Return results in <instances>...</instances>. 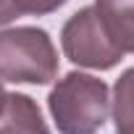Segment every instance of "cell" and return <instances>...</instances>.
<instances>
[{
    "label": "cell",
    "instance_id": "5",
    "mask_svg": "<svg viewBox=\"0 0 134 134\" xmlns=\"http://www.w3.org/2000/svg\"><path fill=\"white\" fill-rule=\"evenodd\" d=\"M0 134H50L42 110L29 95H8L0 113Z\"/></svg>",
    "mask_w": 134,
    "mask_h": 134
},
{
    "label": "cell",
    "instance_id": "6",
    "mask_svg": "<svg viewBox=\"0 0 134 134\" xmlns=\"http://www.w3.org/2000/svg\"><path fill=\"white\" fill-rule=\"evenodd\" d=\"M113 124L116 131H134V69L124 71L113 87Z\"/></svg>",
    "mask_w": 134,
    "mask_h": 134
},
{
    "label": "cell",
    "instance_id": "3",
    "mask_svg": "<svg viewBox=\"0 0 134 134\" xmlns=\"http://www.w3.org/2000/svg\"><path fill=\"white\" fill-rule=\"evenodd\" d=\"M60 45L66 58L76 66H84V69L108 71L124 58V53L105 34L95 8H82L63 24Z\"/></svg>",
    "mask_w": 134,
    "mask_h": 134
},
{
    "label": "cell",
    "instance_id": "2",
    "mask_svg": "<svg viewBox=\"0 0 134 134\" xmlns=\"http://www.w3.org/2000/svg\"><path fill=\"white\" fill-rule=\"evenodd\" d=\"M58 74V53L45 29L16 26L0 32V82L47 84Z\"/></svg>",
    "mask_w": 134,
    "mask_h": 134
},
{
    "label": "cell",
    "instance_id": "7",
    "mask_svg": "<svg viewBox=\"0 0 134 134\" xmlns=\"http://www.w3.org/2000/svg\"><path fill=\"white\" fill-rule=\"evenodd\" d=\"M66 0H0V26L21 16H47L58 11Z\"/></svg>",
    "mask_w": 134,
    "mask_h": 134
},
{
    "label": "cell",
    "instance_id": "4",
    "mask_svg": "<svg viewBox=\"0 0 134 134\" xmlns=\"http://www.w3.org/2000/svg\"><path fill=\"white\" fill-rule=\"evenodd\" d=\"M95 13L121 53H134V0H95Z\"/></svg>",
    "mask_w": 134,
    "mask_h": 134
},
{
    "label": "cell",
    "instance_id": "8",
    "mask_svg": "<svg viewBox=\"0 0 134 134\" xmlns=\"http://www.w3.org/2000/svg\"><path fill=\"white\" fill-rule=\"evenodd\" d=\"M5 100H8V92L3 90V82H0V113H3V108H5Z\"/></svg>",
    "mask_w": 134,
    "mask_h": 134
},
{
    "label": "cell",
    "instance_id": "9",
    "mask_svg": "<svg viewBox=\"0 0 134 134\" xmlns=\"http://www.w3.org/2000/svg\"><path fill=\"white\" fill-rule=\"evenodd\" d=\"M116 134H134V131H116Z\"/></svg>",
    "mask_w": 134,
    "mask_h": 134
},
{
    "label": "cell",
    "instance_id": "1",
    "mask_svg": "<svg viewBox=\"0 0 134 134\" xmlns=\"http://www.w3.org/2000/svg\"><path fill=\"white\" fill-rule=\"evenodd\" d=\"M47 108L60 134H97L110 110L108 84L92 74L71 71L50 90Z\"/></svg>",
    "mask_w": 134,
    "mask_h": 134
}]
</instances>
